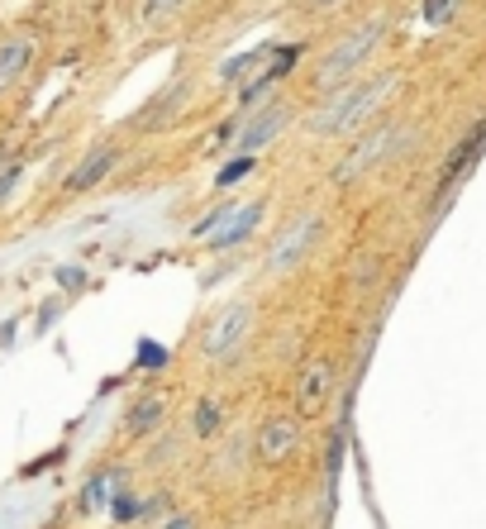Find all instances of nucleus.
Instances as JSON below:
<instances>
[{
	"label": "nucleus",
	"instance_id": "obj_1",
	"mask_svg": "<svg viewBox=\"0 0 486 529\" xmlns=\"http://www.w3.org/2000/svg\"><path fill=\"white\" fill-rule=\"evenodd\" d=\"M391 87H396V77H377V81H367V87L344 91L339 100H329L325 110L315 115V134H344V130H353L357 119H367L377 105L391 96Z\"/></svg>",
	"mask_w": 486,
	"mask_h": 529
},
{
	"label": "nucleus",
	"instance_id": "obj_2",
	"mask_svg": "<svg viewBox=\"0 0 486 529\" xmlns=\"http://www.w3.org/2000/svg\"><path fill=\"white\" fill-rule=\"evenodd\" d=\"M377 38H382V25H367V29L348 34L344 44H339V48H334V53L320 62V81H325V87H334L339 77H348V72L357 67V62H363V57L372 53V44H377Z\"/></svg>",
	"mask_w": 486,
	"mask_h": 529
},
{
	"label": "nucleus",
	"instance_id": "obj_3",
	"mask_svg": "<svg viewBox=\"0 0 486 529\" xmlns=\"http://www.w3.org/2000/svg\"><path fill=\"white\" fill-rule=\"evenodd\" d=\"M248 325H253V310H248V306H229V310L220 315V320L210 325V334H205V353H210V358L234 353V348L243 344Z\"/></svg>",
	"mask_w": 486,
	"mask_h": 529
},
{
	"label": "nucleus",
	"instance_id": "obj_4",
	"mask_svg": "<svg viewBox=\"0 0 486 529\" xmlns=\"http://www.w3.org/2000/svg\"><path fill=\"white\" fill-rule=\"evenodd\" d=\"M329 387H334V368L325 363H310L305 372H301V387H295V406H301V415H315L325 406V396H329Z\"/></svg>",
	"mask_w": 486,
	"mask_h": 529
},
{
	"label": "nucleus",
	"instance_id": "obj_5",
	"mask_svg": "<svg viewBox=\"0 0 486 529\" xmlns=\"http://www.w3.org/2000/svg\"><path fill=\"white\" fill-rule=\"evenodd\" d=\"M295 443H301V425H295V420H267L263 434H258V453L267 462H282V458H291Z\"/></svg>",
	"mask_w": 486,
	"mask_h": 529
},
{
	"label": "nucleus",
	"instance_id": "obj_6",
	"mask_svg": "<svg viewBox=\"0 0 486 529\" xmlns=\"http://www.w3.org/2000/svg\"><path fill=\"white\" fill-rule=\"evenodd\" d=\"M315 229H320V220H301V224H291L286 229V239L272 248V272H291L295 267V258H301V253L310 248V239H315Z\"/></svg>",
	"mask_w": 486,
	"mask_h": 529
},
{
	"label": "nucleus",
	"instance_id": "obj_7",
	"mask_svg": "<svg viewBox=\"0 0 486 529\" xmlns=\"http://www.w3.org/2000/svg\"><path fill=\"white\" fill-rule=\"evenodd\" d=\"M286 110L282 105H272V110H263V119H253L248 130H243V139H239V153H258V148H267L272 139H277L282 130H286Z\"/></svg>",
	"mask_w": 486,
	"mask_h": 529
},
{
	"label": "nucleus",
	"instance_id": "obj_8",
	"mask_svg": "<svg viewBox=\"0 0 486 529\" xmlns=\"http://www.w3.org/2000/svg\"><path fill=\"white\" fill-rule=\"evenodd\" d=\"M115 158H119L115 148H96V153H91V158L81 162L72 177H67V192H91V186H96L105 172H110V167H115Z\"/></svg>",
	"mask_w": 486,
	"mask_h": 529
},
{
	"label": "nucleus",
	"instance_id": "obj_9",
	"mask_svg": "<svg viewBox=\"0 0 486 529\" xmlns=\"http://www.w3.org/2000/svg\"><path fill=\"white\" fill-rule=\"evenodd\" d=\"M391 139H396L391 130H382V134H372V139H363V143H357V153H353V158H348V162L339 167V177H353V172H363V167H367V162H377V158H382V148H387Z\"/></svg>",
	"mask_w": 486,
	"mask_h": 529
},
{
	"label": "nucleus",
	"instance_id": "obj_10",
	"mask_svg": "<svg viewBox=\"0 0 486 529\" xmlns=\"http://www.w3.org/2000/svg\"><path fill=\"white\" fill-rule=\"evenodd\" d=\"M29 53H34V48H29V38H15V44H5V48H0V91H5L19 72H25Z\"/></svg>",
	"mask_w": 486,
	"mask_h": 529
},
{
	"label": "nucleus",
	"instance_id": "obj_11",
	"mask_svg": "<svg viewBox=\"0 0 486 529\" xmlns=\"http://www.w3.org/2000/svg\"><path fill=\"white\" fill-rule=\"evenodd\" d=\"M263 224V205H248V210H239V220L224 229V234H215V248H234V244H243L253 229Z\"/></svg>",
	"mask_w": 486,
	"mask_h": 529
},
{
	"label": "nucleus",
	"instance_id": "obj_12",
	"mask_svg": "<svg viewBox=\"0 0 486 529\" xmlns=\"http://www.w3.org/2000/svg\"><path fill=\"white\" fill-rule=\"evenodd\" d=\"M158 415H162V406H158V400H143V406H134V410H129V434L153 430V425H158Z\"/></svg>",
	"mask_w": 486,
	"mask_h": 529
},
{
	"label": "nucleus",
	"instance_id": "obj_13",
	"mask_svg": "<svg viewBox=\"0 0 486 529\" xmlns=\"http://www.w3.org/2000/svg\"><path fill=\"white\" fill-rule=\"evenodd\" d=\"M220 430V406L215 400H201L196 406V434H215Z\"/></svg>",
	"mask_w": 486,
	"mask_h": 529
},
{
	"label": "nucleus",
	"instance_id": "obj_14",
	"mask_svg": "<svg viewBox=\"0 0 486 529\" xmlns=\"http://www.w3.org/2000/svg\"><path fill=\"white\" fill-rule=\"evenodd\" d=\"M248 167H253V153H239V158L229 162L224 172H220V192H224V186H234V182H239V177L248 172Z\"/></svg>",
	"mask_w": 486,
	"mask_h": 529
},
{
	"label": "nucleus",
	"instance_id": "obj_15",
	"mask_svg": "<svg viewBox=\"0 0 486 529\" xmlns=\"http://www.w3.org/2000/svg\"><path fill=\"white\" fill-rule=\"evenodd\" d=\"M15 177H19V158L15 153H0V196L15 186Z\"/></svg>",
	"mask_w": 486,
	"mask_h": 529
},
{
	"label": "nucleus",
	"instance_id": "obj_16",
	"mask_svg": "<svg viewBox=\"0 0 486 529\" xmlns=\"http://www.w3.org/2000/svg\"><path fill=\"white\" fill-rule=\"evenodd\" d=\"M115 482H119L115 472H110V477H96V482L87 486V501H81V505H100V501H105V492H115Z\"/></svg>",
	"mask_w": 486,
	"mask_h": 529
},
{
	"label": "nucleus",
	"instance_id": "obj_17",
	"mask_svg": "<svg viewBox=\"0 0 486 529\" xmlns=\"http://www.w3.org/2000/svg\"><path fill=\"white\" fill-rule=\"evenodd\" d=\"M139 511H148V501H129V496L115 501V520H134Z\"/></svg>",
	"mask_w": 486,
	"mask_h": 529
},
{
	"label": "nucleus",
	"instance_id": "obj_18",
	"mask_svg": "<svg viewBox=\"0 0 486 529\" xmlns=\"http://www.w3.org/2000/svg\"><path fill=\"white\" fill-rule=\"evenodd\" d=\"M181 0H143V19H158V15H167V10H177Z\"/></svg>",
	"mask_w": 486,
	"mask_h": 529
},
{
	"label": "nucleus",
	"instance_id": "obj_19",
	"mask_svg": "<svg viewBox=\"0 0 486 529\" xmlns=\"http://www.w3.org/2000/svg\"><path fill=\"white\" fill-rule=\"evenodd\" d=\"M139 363H143V368H162V363H167V353L153 348V344H143V348H139Z\"/></svg>",
	"mask_w": 486,
	"mask_h": 529
},
{
	"label": "nucleus",
	"instance_id": "obj_20",
	"mask_svg": "<svg viewBox=\"0 0 486 529\" xmlns=\"http://www.w3.org/2000/svg\"><path fill=\"white\" fill-rule=\"evenodd\" d=\"M453 5H458V0H429V19H443Z\"/></svg>",
	"mask_w": 486,
	"mask_h": 529
},
{
	"label": "nucleus",
	"instance_id": "obj_21",
	"mask_svg": "<svg viewBox=\"0 0 486 529\" xmlns=\"http://www.w3.org/2000/svg\"><path fill=\"white\" fill-rule=\"evenodd\" d=\"M167 529H191V520H172V524H167Z\"/></svg>",
	"mask_w": 486,
	"mask_h": 529
}]
</instances>
